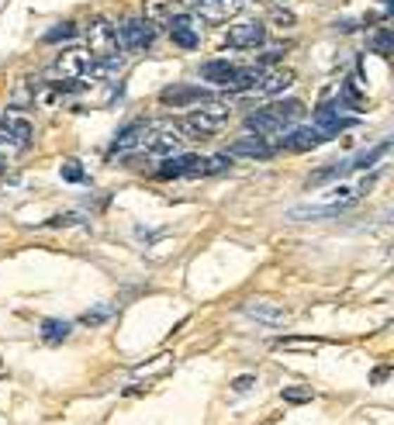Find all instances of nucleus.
<instances>
[{
	"label": "nucleus",
	"mask_w": 394,
	"mask_h": 425,
	"mask_svg": "<svg viewBox=\"0 0 394 425\" xmlns=\"http://www.w3.org/2000/svg\"><path fill=\"white\" fill-rule=\"evenodd\" d=\"M229 118H232V107L225 100H204V104H197V107H191L184 115V128L191 135L204 138V135H218L222 128L229 125Z\"/></svg>",
	"instance_id": "obj_1"
},
{
	"label": "nucleus",
	"mask_w": 394,
	"mask_h": 425,
	"mask_svg": "<svg viewBox=\"0 0 394 425\" xmlns=\"http://www.w3.org/2000/svg\"><path fill=\"white\" fill-rule=\"evenodd\" d=\"M87 55L94 63H104V59H115L118 55V32L111 28V21L97 18L87 32Z\"/></svg>",
	"instance_id": "obj_2"
},
{
	"label": "nucleus",
	"mask_w": 394,
	"mask_h": 425,
	"mask_svg": "<svg viewBox=\"0 0 394 425\" xmlns=\"http://www.w3.org/2000/svg\"><path fill=\"white\" fill-rule=\"evenodd\" d=\"M90 70H94V59H90L87 52L73 48V52H63V55L49 66V77L59 80V84H73V80H87Z\"/></svg>",
	"instance_id": "obj_3"
},
{
	"label": "nucleus",
	"mask_w": 394,
	"mask_h": 425,
	"mask_svg": "<svg viewBox=\"0 0 394 425\" xmlns=\"http://www.w3.org/2000/svg\"><path fill=\"white\" fill-rule=\"evenodd\" d=\"M139 145H142L146 156H163V159H166V156H177V152H180V135H177L173 128L153 125V122H149L146 131H142V142H139Z\"/></svg>",
	"instance_id": "obj_4"
},
{
	"label": "nucleus",
	"mask_w": 394,
	"mask_h": 425,
	"mask_svg": "<svg viewBox=\"0 0 394 425\" xmlns=\"http://www.w3.org/2000/svg\"><path fill=\"white\" fill-rule=\"evenodd\" d=\"M156 42V25H149L146 18H128L118 32V45L125 52H146Z\"/></svg>",
	"instance_id": "obj_5"
},
{
	"label": "nucleus",
	"mask_w": 394,
	"mask_h": 425,
	"mask_svg": "<svg viewBox=\"0 0 394 425\" xmlns=\"http://www.w3.org/2000/svg\"><path fill=\"white\" fill-rule=\"evenodd\" d=\"M166 32H170V39L180 45V48H197L201 39H204V25H201V18H194L191 11L187 14H173L166 21Z\"/></svg>",
	"instance_id": "obj_6"
},
{
	"label": "nucleus",
	"mask_w": 394,
	"mask_h": 425,
	"mask_svg": "<svg viewBox=\"0 0 394 425\" xmlns=\"http://www.w3.org/2000/svg\"><path fill=\"white\" fill-rule=\"evenodd\" d=\"M180 4H187L194 18L215 21V25H222V21L239 14V0H180Z\"/></svg>",
	"instance_id": "obj_7"
},
{
	"label": "nucleus",
	"mask_w": 394,
	"mask_h": 425,
	"mask_svg": "<svg viewBox=\"0 0 394 425\" xmlns=\"http://www.w3.org/2000/svg\"><path fill=\"white\" fill-rule=\"evenodd\" d=\"M201 156L197 152H177V156H166L159 163L156 176L159 180H180V176H201Z\"/></svg>",
	"instance_id": "obj_8"
},
{
	"label": "nucleus",
	"mask_w": 394,
	"mask_h": 425,
	"mask_svg": "<svg viewBox=\"0 0 394 425\" xmlns=\"http://www.w3.org/2000/svg\"><path fill=\"white\" fill-rule=\"evenodd\" d=\"M329 135L325 131H318L315 125L312 128H291L280 142H277L274 149H284V152H308V149H315V145H322Z\"/></svg>",
	"instance_id": "obj_9"
},
{
	"label": "nucleus",
	"mask_w": 394,
	"mask_h": 425,
	"mask_svg": "<svg viewBox=\"0 0 394 425\" xmlns=\"http://www.w3.org/2000/svg\"><path fill=\"white\" fill-rule=\"evenodd\" d=\"M263 42H267V28L260 21H242V25L225 32V45L229 48H260Z\"/></svg>",
	"instance_id": "obj_10"
},
{
	"label": "nucleus",
	"mask_w": 394,
	"mask_h": 425,
	"mask_svg": "<svg viewBox=\"0 0 394 425\" xmlns=\"http://www.w3.org/2000/svg\"><path fill=\"white\" fill-rule=\"evenodd\" d=\"M353 125H356V115H343L339 104H322V107L315 111V128L318 131H325L329 138L339 135L343 128H353Z\"/></svg>",
	"instance_id": "obj_11"
},
{
	"label": "nucleus",
	"mask_w": 394,
	"mask_h": 425,
	"mask_svg": "<svg viewBox=\"0 0 394 425\" xmlns=\"http://www.w3.org/2000/svg\"><path fill=\"white\" fill-rule=\"evenodd\" d=\"M159 100L163 104H173V107H184V104H204V100H211V90H204V86H166L163 93H159Z\"/></svg>",
	"instance_id": "obj_12"
},
{
	"label": "nucleus",
	"mask_w": 394,
	"mask_h": 425,
	"mask_svg": "<svg viewBox=\"0 0 394 425\" xmlns=\"http://www.w3.org/2000/svg\"><path fill=\"white\" fill-rule=\"evenodd\" d=\"M229 156H246V159H270V156H274V149H270V142H267V138H260V135H246V138H236V142L229 145Z\"/></svg>",
	"instance_id": "obj_13"
},
{
	"label": "nucleus",
	"mask_w": 394,
	"mask_h": 425,
	"mask_svg": "<svg viewBox=\"0 0 394 425\" xmlns=\"http://www.w3.org/2000/svg\"><path fill=\"white\" fill-rule=\"evenodd\" d=\"M353 204H343V201H329V204H308V208H291L287 218L291 221H315V218H339L343 211H350Z\"/></svg>",
	"instance_id": "obj_14"
},
{
	"label": "nucleus",
	"mask_w": 394,
	"mask_h": 425,
	"mask_svg": "<svg viewBox=\"0 0 394 425\" xmlns=\"http://www.w3.org/2000/svg\"><path fill=\"white\" fill-rule=\"evenodd\" d=\"M260 77H263V70H260V66H236V70H232V77L225 80L222 90H232V93L253 90V86L260 84Z\"/></svg>",
	"instance_id": "obj_15"
},
{
	"label": "nucleus",
	"mask_w": 394,
	"mask_h": 425,
	"mask_svg": "<svg viewBox=\"0 0 394 425\" xmlns=\"http://www.w3.org/2000/svg\"><path fill=\"white\" fill-rule=\"evenodd\" d=\"M246 315H253V318H260V322H267V325L287 322V308L270 304V301H249V304H246Z\"/></svg>",
	"instance_id": "obj_16"
},
{
	"label": "nucleus",
	"mask_w": 394,
	"mask_h": 425,
	"mask_svg": "<svg viewBox=\"0 0 394 425\" xmlns=\"http://www.w3.org/2000/svg\"><path fill=\"white\" fill-rule=\"evenodd\" d=\"M291 80H294V73H291V70H274V73H263V77H260V84L253 86V90H256L260 97H274V93H280Z\"/></svg>",
	"instance_id": "obj_17"
},
{
	"label": "nucleus",
	"mask_w": 394,
	"mask_h": 425,
	"mask_svg": "<svg viewBox=\"0 0 394 425\" xmlns=\"http://www.w3.org/2000/svg\"><path fill=\"white\" fill-rule=\"evenodd\" d=\"M232 63L229 59H215V63H204L201 66V80H208V84H215V86H225V80L232 77Z\"/></svg>",
	"instance_id": "obj_18"
},
{
	"label": "nucleus",
	"mask_w": 394,
	"mask_h": 425,
	"mask_svg": "<svg viewBox=\"0 0 394 425\" xmlns=\"http://www.w3.org/2000/svg\"><path fill=\"white\" fill-rule=\"evenodd\" d=\"M70 332H73V325H70V322H63V318H45V322H42V339L49 342V346L66 342V339H70Z\"/></svg>",
	"instance_id": "obj_19"
},
{
	"label": "nucleus",
	"mask_w": 394,
	"mask_h": 425,
	"mask_svg": "<svg viewBox=\"0 0 394 425\" xmlns=\"http://www.w3.org/2000/svg\"><path fill=\"white\" fill-rule=\"evenodd\" d=\"M149 122H132V125H125L118 131V138H115V152H125V149H132V145H139L142 142V131H146Z\"/></svg>",
	"instance_id": "obj_20"
},
{
	"label": "nucleus",
	"mask_w": 394,
	"mask_h": 425,
	"mask_svg": "<svg viewBox=\"0 0 394 425\" xmlns=\"http://www.w3.org/2000/svg\"><path fill=\"white\" fill-rule=\"evenodd\" d=\"M142 4H146V21L149 25L173 18V0H142Z\"/></svg>",
	"instance_id": "obj_21"
},
{
	"label": "nucleus",
	"mask_w": 394,
	"mask_h": 425,
	"mask_svg": "<svg viewBox=\"0 0 394 425\" xmlns=\"http://www.w3.org/2000/svg\"><path fill=\"white\" fill-rule=\"evenodd\" d=\"M350 173V159L346 163H332V166H322L318 173L308 176V187H322V183H329V180H336V176H346Z\"/></svg>",
	"instance_id": "obj_22"
},
{
	"label": "nucleus",
	"mask_w": 394,
	"mask_h": 425,
	"mask_svg": "<svg viewBox=\"0 0 394 425\" xmlns=\"http://www.w3.org/2000/svg\"><path fill=\"white\" fill-rule=\"evenodd\" d=\"M388 149H391V142H388V138H384V142H377V149H370V152H363V156L350 159V170H353V166H356V170H370V166H374V163H377Z\"/></svg>",
	"instance_id": "obj_23"
},
{
	"label": "nucleus",
	"mask_w": 394,
	"mask_h": 425,
	"mask_svg": "<svg viewBox=\"0 0 394 425\" xmlns=\"http://www.w3.org/2000/svg\"><path fill=\"white\" fill-rule=\"evenodd\" d=\"M322 339H280L277 342V349H284V353H315Z\"/></svg>",
	"instance_id": "obj_24"
},
{
	"label": "nucleus",
	"mask_w": 394,
	"mask_h": 425,
	"mask_svg": "<svg viewBox=\"0 0 394 425\" xmlns=\"http://www.w3.org/2000/svg\"><path fill=\"white\" fill-rule=\"evenodd\" d=\"M225 170H232V156H229V152L211 156V159L201 163V173H208V176H218V173H225Z\"/></svg>",
	"instance_id": "obj_25"
},
{
	"label": "nucleus",
	"mask_w": 394,
	"mask_h": 425,
	"mask_svg": "<svg viewBox=\"0 0 394 425\" xmlns=\"http://www.w3.org/2000/svg\"><path fill=\"white\" fill-rule=\"evenodd\" d=\"M115 311H118L115 304H97V308H94V311H87L80 322H83V325H104V322H108Z\"/></svg>",
	"instance_id": "obj_26"
},
{
	"label": "nucleus",
	"mask_w": 394,
	"mask_h": 425,
	"mask_svg": "<svg viewBox=\"0 0 394 425\" xmlns=\"http://www.w3.org/2000/svg\"><path fill=\"white\" fill-rule=\"evenodd\" d=\"M59 173H63V180H70V183H87V173H83V166H80L77 159H63Z\"/></svg>",
	"instance_id": "obj_27"
},
{
	"label": "nucleus",
	"mask_w": 394,
	"mask_h": 425,
	"mask_svg": "<svg viewBox=\"0 0 394 425\" xmlns=\"http://www.w3.org/2000/svg\"><path fill=\"white\" fill-rule=\"evenodd\" d=\"M315 398V391H308V387H284V401L287 405H308Z\"/></svg>",
	"instance_id": "obj_28"
},
{
	"label": "nucleus",
	"mask_w": 394,
	"mask_h": 425,
	"mask_svg": "<svg viewBox=\"0 0 394 425\" xmlns=\"http://www.w3.org/2000/svg\"><path fill=\"white\" fill-rule=\"evenodd\" d=\"M77 35V25L73 21H63V25H56L49 35H45V42L52 45V42H66V39H73Z\"/></svg>",
	"instance_id": "obj_29"
},
{
	"label": "nucleus",
	"mask_w": 394,
	"mask_h": 425,
	"mask_svg": "<svg viewBox=\"0 0 394 425\" xmlns=\"http://www.w3.org/2000/svg\"><path fill=\"white\" fill-rule=\"evenodd\" d=\"M11 104L14 107H25V104H35V90H28V86L21 84L18 90H14V97H11Z\"/></svg>",
	"instance_id": "obj_30"
},
{
	"label": "nucleus",
	"mask_w": 394,
	"mask_h": 425,
	"mask_svg": "<svg viewBox=\"0 0 394 425\" xmlns=\"http://www.w3.org/2000/svg\"><path fill=\"white\" fill-rule=\"evenodd\" d=\"M370 48H374V52H381V55H388V52H391V32H388V28H381V32H377V39L370 42Z\"/></svg>",
	"instance_id": "obj_31"
},
{
	"label": "nucleus",
	"mask_w": 394,
	"mask_h": 425,
	"mask_svg": "<svg viewBox=\"0 0 394 425\" xmlns=\"http://www.w3.org/2000/svg\"><path fill=\"white\" fill-rule=\"evenodd\" d=\"M83 221V214H56V218H49L45 225L49 228H66V225H80Z\"/></svg>",
	"instance_id": "obj_32"
},
{
	"label": "nucleus",
	"mask_w": 394,
	"mask_h": 425,
	"mask_svg": "<svg viewBox=\"0 0 394 425\" xmlns=\"http://www.w3.org/2000/svg\"><path fill=\"white\" fill-rule=\"evenodd\" d=\"M249 387H256V377H253V374H242V377L232 381V391H236V394H246Z\"/></svg>",
	"instance_id": "obj_33"
},
{
	"label": "nucleus",
	"mask_w": 394,
	"mask_h": 425,
	"mask_svg": "<svg viewBox=\"0 0 394 425\" xmlns=\"http://www.w3.org/2000/svg\"><path fill=\"white\" fill-rule=\"evenodd\" d=\"M274 21H280V25H294V14H287V11H274Z\"/></svg>",
	"instance_id": "obj_34"
},
{
	"label": "nucleus",
	"mask_w": 394,
	"mask_h": 425,
	"mask_svg": "<svg viewBox=\"0 0 394 425\" xmlns=\"http://www.w3.org/2000/svg\"><path fill=\"white\" fill-rule=\"evenodd\" d=\"M391 377V367H381V370H374V384H384Z\"/></svg>",
	"instance_id": "obj_35"
},
{
	"label": "nucleus",
	"mask_w": 394,
	"mask_h": 425,
	"mask_svg": "<svg viewBox=\"0 0 394 425\" xmlns=\"http://www.w3.org/2000/svg\"><path fill=\"white\" fill-rule=\"evenodd\" d=\"M0 173H4V159H0Z\"/></svg>",
	"instance_id": "obj_36"
}]
</instances>
